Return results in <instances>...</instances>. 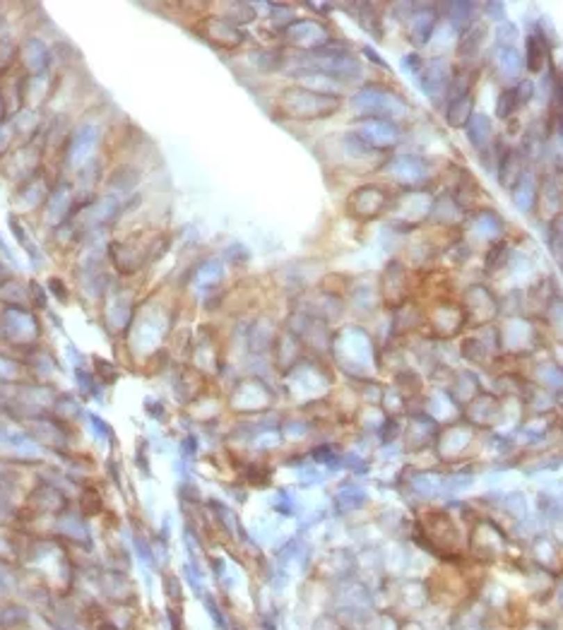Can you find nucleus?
Listing matches in <instances>:
<instances>
[{
  "label": "nucleus",
  "instance_id": "nucleus-4",
  "mask_svg": "<svg viewBox=\"0 0 563 630\" xmlns=\"http://www.w3.org/2000/svg\"><path fill=\"white\" fill-rule=\"evenodd\" d=\"M366 630H402L398 623V618L390 616V613H371V621H368Z\"/></svg>",
  "mask_w": 563,
  "mask_h": 630
},
{
  "label": "nucleus",
  "instance_id": "nucleus-6",
  "mask_svg": "<svg viewBox=\"0 0 563 630\" xmlns=\"http://www.w3.org/2000/svg\"><path fill=\"white\" fill-rule=\"evenodd\" d=\"M92 630H121V628L116 626V621H113L111 616H104L92 623Z\"/></svg>",
  "mask_w": 563,
  "mask_h": 630
},
{
  "label": "nucleus",
  "instance_id": "nucleus-5",
  "mask_svg": "<svg viewBox=\"0 0 563 630\" xmlns=\"http://www.w3.org/2000/svg\"><path fill=\"white\" fill-rule=\"evenodd\" d=\"M518 102H520V99L515 97V92H510V89H508V92L500 94V99H498V115H500V118L510 115V111L518 106Z\"/></svg>",
  "mask_w": 563,
  "mask_h": 630
},
{
  "label": "nucleus",
  "instance_id": "nucleus-2",
  "mask_svg": "<svg viewBox=\"0 0 563 630\" xmlns=\"http://www.w3.org/2000/svg\"><path fill=\"white\" fill-rule=\"evenodd\" d=\"M202 604H205L207 616L212 618V623H215L217 630H231V626H229V613H224V608L219 606V601L215 599V597L207 595V592H205V597H202Z\"/></svg>",
  "mask_w": 563,
  "mask_h": 630
},
{
  "label": "nucleus",
  "instance_id": "nucleus-3",
  "mask_svg": "<svg viewBox=\"0 0 563 630\" xmlns=\"http://www.w3.org/2000/svg\"><path fill=\"white\" fill-rule=\"evenodd\" d=\"M161 587H164V595H166V599H169V604H183V587H181V580L174 573L164 575Z\"/></svg>",
  "mask_w": 563,
  "mask_h": 630
},
{
  "label": "nucleus",
  "instance_id": "nucleus-1",
  "mask_svg": "<svg viewBox=\"0 0 563 630\" xmlns=\"http://www.w3.org/2000/svg\"><path fill=\"white\" fill-rule=\"evenodd\" d=\"M31 613L27 606L22 604H5L0 608V628L3 630H15V628H24L29 623Z\"/></svg>",
  "mask_w": 563,
  "mask_h": 630
}]
</instances>
